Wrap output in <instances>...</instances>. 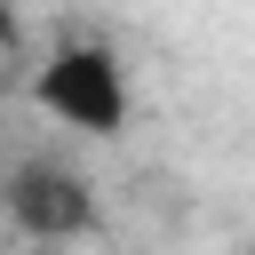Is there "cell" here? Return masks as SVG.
Returning a JSON list of instances; mask_svg holds the SVG:
<instances>
[{"mask_svg": "<svg viewBox=\"0 0 255 255\" xmlns=\"http://www.w3.org/2000/svg\"><path fill=\"white\" fill-rule=\"evenodd\" d=\"M24 96H32V112L48 128L88 135V143H104V135H120L135 120V72H128V56L112 40H56L32 64Z\"/></svg>", "mask_w": 255, "mask_h": 255, "instance_id": "cell-1", "label": "cell"}, {"mask_svg": "<svg viewBox=\"0 0 255 255\" xmlns=\"http://www.w3.org/2000/svg\"><path fill=\"white\" fill-rule=\"evenodd\" d=\"M0 199H8V223L32 247H80V239L104 231V191L64 143H16Z\"/></svg>", "mask_w": 255, "mask_h": 255, "instance_id": "cell-2", "label": "cell"}, {"mask_svg": "<svg viewBox=\"0 0 255 255\" xmlns=\"http://www.w3.org/2000/svg\"><path fill=\"white\" fill-rule=\"evenodd\" d=\"M239 255H255V239H247V247H239Z\"/></svg>", "mask_w": 255, "mask_h": 255, "instance_id": "cell-3", "label": "cell"}]
</instances>
